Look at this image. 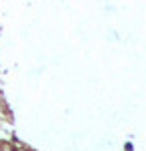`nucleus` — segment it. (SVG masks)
<instances>
[]
</instances>
